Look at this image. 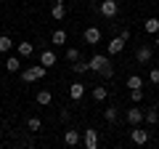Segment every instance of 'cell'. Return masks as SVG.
I'll use <instances>...</instances> for the list:
<instances>
[{
	"mask_svg": "<svg viewBox=\"0 0 159 149\" xmlns=\"http://www.w3.org/2000/svg\"><path fill=\"white\" fill-rule=\"evenodd\" d=\"M88 64H90V69H93V72H98L101 77H111V74H114V67H111L109 53H96Z\"/></svg>",
	"mask_w": 159,
	"mask_h": 149,
	"instance_id": "obj_1",
	"label": "cell"
},
{
	"mask_svg": "<svg viewBox=\"0 0 159 149\" xmlns=\"http://www.w3.org/2000/svg\"><path fill=\"white\" fill-rule=\"evenodd\" d=\"M48 72V67H43V64H37V67H27L21 69V80L24 83H34V80H43Z\"/></svg>",
	"mask_w": 159,
	"mask_h": 149,
	"instance_id": "obj_2",
	"label": "cell"
},
{
	"mask_svg": "<svg viewBox=\"0 0 159 149\" xmlns=\"http://www.w3.org/2000/svg\"><path fill=\"white\" fill-rule=\"evenodd\" d=\"M98 11H101V16L114 19V16H117V11H119V3H117V0H103L101 6H98Z\"/></svg>",
	"mask_w": 159,
	"mask_h": 149,
	"instance_id": "obj_3",
	"label": "cell"
},
{
	"mask_svg": "<svg viewBox=\"0 0 159 149\" xmlns=\"http://www.w3.org/2000/svg\"><path fill=\"white\" fill-rule=\"evenodd\" d=\"M82 144H85L88 149H96L98 147V131H96V128H85V131H82Z\"/></svg>",
	"mask_w": 159,
	"mask_h": 149,
	"instance_id": "obj_4",
	"label": "cell"
},
{
	"mask_svg": "<svg viewBox=\"0 0 159 149\" xmlns=\"http://www.w3.org/2000/svg\"><path fill=\"white\" fill-rule=\"evenodd\" d=\"M143 115H146V112H143L141 107H133V109H127V112H125V120L130 123V125H141V123H143Z\"/></svg>",
	"mask_w": 159,
	"mask_h": 149,
	"instance_id": "obj_5",
	"label": "cell"
},
{
	"mask_svg": "<svg viewBox=\"0 0 159 149\" xmlns=\"http://www.w3.org/2000/svg\"><path fill=\"white\" fill-rule=\"evenodd\" d=\"M130 141H133V144H138V147H143V144L148 141V131H143V128L133 125V131H130Z\"/></svg>",
	"mask_w": 159,
	"mask_h": 149,
	"instance_id": "obj_6",
	"label": "cell"
},
{
	"mask_svg": "<svg viewBox=\"0 0 159 149\" xmlns=\"http://www.w3.org/2000/svg\"><path fill=\"white\" fill-rule=\"evenodd\" d=\"M82 37H85L88 46H98V43H101V29H98V27H88Z\"/></svg>",
	"mask_w": 159,
	"mask_h": 149,
	"instance_id": "obj_7",
	"label": "cell"
},
{
	"mask_svg": "<svg viewBox=\"0 0 159 149\" xmlns=\"http://www.w3.org/2000/svg\"><path fill=\"white\" fill-rule=\"evenodd\" d=\"M122 48H125V40H122V37H114V40H109V46H106V53L109 56H117V53H122Z\"/></svg>",
	"mask_w": 159,
	"mask_h": 149,
	"instance_id": "obj_8",
	"label": "cell"
},
{
	"mask_svg": "<svg viewBox=\"0 0 159 149\" xmlns=\"http://www.w3.org/2000/svg\"><path fill=\"white\" fill-rule=\"evenodd\" d=\"M151 56H154V48H151V46H141V48L135 51V59H138L141 64H148V61H151Z\"/></svg>",
	"mask_w": 159,
	"mask_h": 149,
	"instance_id": "obj_9",
	"label": "cell"
},
{
	"mask_svg": "<svg viewBox=\"0 0 159 149\" xmlns=\"http://www.w3.org/2000/svg\"><path fill=\"white\" fill-rule=\"evenodd\" d=\"M16 53H19L21 59H29V56L34 53V46H32L29 40H24V43H19V46H16Z\"/></svg>",
	"mask_w": 159,
	"mask_h": 149,
	"instance_id": "obj_10",
	"label": "cell"
},
{
	"mask_svg": "<svg viewBox=\"0 0 159 149\" xmlns=\"http://www.w3.org/2000/svg\"><path fill=\"white\" fill-rule=\"evenodd\" d=\"M82 96H85V85H82V83H72V85H69V99L80 101Z\"/></svg>",
	"mask_w": 159,
	"mask_h": 149,
	"instance_id": "obj_11",
	"label": "cell"
},
{
	"mask_svg": "<svg viewBox=\"0 0 159 149\" xmlns=\"http://www.w3.org/2000/svg\"><path fill=\"white\" fill-rule=\"evenodd\" d=\"M51 16L56 19V22H61V19L66 16V6H64V0H58V3H53V8H51Z\"/></svg>",
	"mask_w": 159,
	"mask_h": 149,
	"instance_id": "obj_12",
	"label": "cell"
},
{
	"mask_svg": "<svg viewBox=\"0 0 159 149\" xmlns=\"http://www.w3.org/2000/svg\"><path fill=\"white\" fill-rule=\"evenodd\" d=\"M6 69H8V72H13V74L21 72V56H8L6 59Z\"/></svg>",
	"mask_w": 159,
	"mask_h": 149,
	"instance_id": "obj_13",
	"label": "cell"
},
{
	"mask_svg": "<svg viewBox=\"0 0 159 149\" xmlns=\"http://www.w3.org/2000/svg\"><path fill=\"white\" fill-rule=\"evenodd\" d=\"M64 144H66V147H77V144H80V131L69 128V131L64 133Z\"/></svg>",
	"mask_w": 159,
	"mask_h": 149,
	"instance_id": "obj_14",
	"label": "cell"
},
{
	"mask_svg": "<svg viewBox=\"0 0 159 149\" xmlns=\"http://www.w3.org/2000/svg\"><path fill=\"white\" fill-rule=\"evenodd\" d=\"M72 72L74 74H85V72H90V64L82 61V59H77V61H72Z\"/></svg>",
	"mask_w": 159,
	"mask_h": 149,
	"instance_id": "obj_15",
	"label": "cell"
},
{
	"mask_svg": "<svg viewBox=\"0 0 159 149\" xmlns=\"http://www.w3.org/2000/svg\"><path fill=\"white\" fill-rule=\"evenodd\" d=\"M143 29H146L148 35H157V32H159V19H157V16L146 19V22H143Z\"/></svg>",
	"mask_w": 159,
	"mask_h": 149,
	"instance_id": "obj_16",
	"label": "cell"
},
{
	"mask_svg": "<svg viewBox=\"0 0 159 149\" xmlns=\"http://www.w3.org/2000/svg\"><path fill=\"white\" fill-rule=\"evenodd\" d=\"M40 64H43V67H53V64H56V53L53 51H43L40 53Z\"/></svg>",
	"mask_w": 159,
	"mask_h": 149,
	"instance_id": "obj_17",
	"label": "cell"
},
{
	"mask_svg": "<svg viewBox=\"0 0 159 149\" xmlns=\"http://www.w3.org/2000/svg\"><path fill=\"white\" fill-rule=\"evenodd\" d=\"M103 117H106V123H117L119 120V107H106L103 109Z\"/></svg>",
	"mask_w": 159,
	"mask_h": 149,
	"instance_id": "obj_18",
	"label": "cell"
},
{
	"mask_svg": "<svg viewBox=\"0 0 159 149\" xmlns=\"http://www.w3.org/2000/svg\"><path fill=\"white\" fill-rule=\"evenodd\" d=\"M143 120H146L148 125H157V123H159V112H157V107L146 109V115H143Z\"/></svg>",
	"mask_w": 159,
	"mask_h": 149,
	"instance_id": "obj_19",
	"label": "cell"
},
{
	"mask_svg": "<svg viewBox=\"0 0 159 149\" xmlns=\"http://www.w3.org/2000/svg\"><path fill=\"white\" fill-rule=\"evenodd\" d=\"M51 101H53V93L51 91H37V104H40V107H48Z\"/></svg>",
	"mask_w": 159,
	"mask_h": 149,
	"instance_id": "obj_20",
	"label": "cell"
},
{
	"mask_svg": "<svg viewBox=\"0 0 159 149\" xmlns=\"http://www.w3.org/2000/svg\"><path fill=\"white\" fill-rule=\"evenodd\" d=\"M51 43L53 46H64V43H66V32H64V29H56V32L51 35Z\"/></svg>",
	"mask_w": 159,
	"mask_h": 149,
	"instance_id": "obj_21",
	"label": "cell"
},
{
	"mask_svg": "<svg viewBox=\"0 0 159 149\" xmlns=\"http://www.w3.org/2000/svg\"><path fill=\"white\" fill-rule=\"evenodd\" d=\"M11 48H13V40L8 35H0V53H8Z\"/></svg>",
	"mask_w": 159,
	"mask_h": 149,
	"instance_id": "obj_22",
	"label": "cell"
},
{
	"mask_svg": "<svg viewBox=\"0 0 159 149\" xmlns=\"http://www.w3.org/2000/svg\"><path fill=\"white\" fill-rule=\"evenodd\" d=\"M127 88H130V91L133 88H143V80L138 77V74H130V77H127Z\"/></svg>",
	"mask_w": 159,
	"mask_h": 149,
	"instance_id": "obj_23",
	"label": "cell"
},
{
	"mask_svg": "<svg viewBox=\"0 0 159 149\" xmlns=\"http://www.w3.org/2000/svg\"><path fill=\"white\" fill-rule=\"evenodd\" d=\"M106 96H109V91H106V88H101V85H96V88H93V99H96V101H103Z\"/></svg>",
	"mask_w": 159,
	"mask_h": 149,
	"instance_id": "obj_24",
	"label": "cell"
},
{
	"mask_svg": "<svg viewBox=\"0 0 159 149\" xmlns=\"http://www.w3.org/2000/svg\"><path fill=\"white\" fill-rule=\"evenodd\" d=\"M27 128H29V131H34V133H37L40 128H43V120H40V117H29V120H27Z\"/></svg>",
	"mask_w": 159,
	"mask_h": 149,
	"instance_id": "obj_25",
	"label": "cell"
},
{
	"mask_svg": "<svg viewBox=\"0 0 159 149\" xmlns=\"http://www.w3.org/2000/svg\"><path fill=\"white\" fill-rule=\"evenodd\" d=\"M130 99H133V104H141V101H143V88H133V91H130Z\"/></svg>",
	"mask_w": 159,
	"mask_h": 149,
	"instance_id": "obj_26",
	"label": "cell"
},
{
	"mask_svg": "<svg viewBox=\"0 0 159 149\" xmlns=\"http://www.w3.org/2000/svg\"><path fill=\"white\" fill-rule=\"evenodd\" d=\"M77 59H82V56H80V51H77V48H66V61L72 64V61H77Z\"/></svg>",
	"mask_w": 159,
	"mask_h": 149,
	"instance_id": "obj_27",
	"label": "cell"
},
{
	"mask_svg": "<svg viewBox=\"0 0 159 149\" xmlns=\"http://www.w3.org/2000/svg\"><path fill=\"white\" fill-rule=\"evenodd\" d=\"M148 80H151L154 85H159V69H151V72H148Z\"/></svg>",
	"mask_w": 159,
	"mask_h": 149,
	"instance_id": "obj_28",
	"label": "cell"
},
{
	"mask_svg": "<svg viewBox=\"0 0 159 149\" xmlns=\"http://www.w3.org/2000/svg\"><path fill=\"white\" fill-rule=\"evenodd\" d=\"M154 48H157V51H159V32H157V40H154Z\"/></svg>",
	"mask_w": 159,
	"mask_h": 149,
	"instance_id": "obj_29",
	"label": "cell"
},
{
	"mask_svg": "<svg viewBox=\"0 0 159 149\" xmlns=\"http://www.w3.org/2000/svg\"><path fill=\"white\" fill-rule=\"evenodd\" d=\"M0 85H3V77H0Z\"/></svg>",
	"mask_w": 159,
	"mask_h": 149,
	"instance_id": "obj_30",
	"label": "cell"
}]
</instances>
